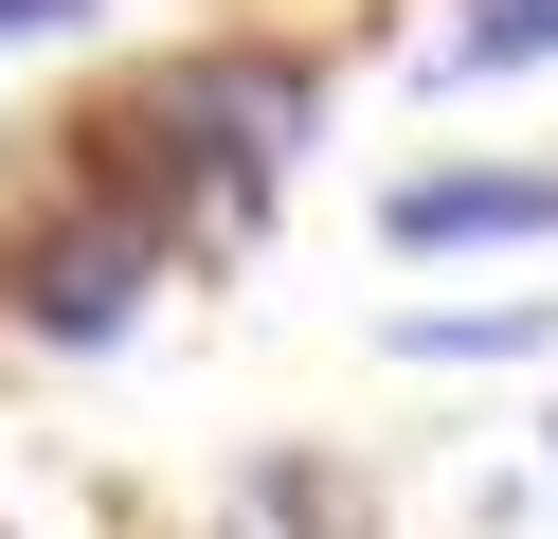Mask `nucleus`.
<instances>
[{
    "mask_svg": "<svg viewBox=\"0 0 558 539\" xmlns=\"http://www.w3.org/2000/svg\"><path fill=\"white\" fill-rule=\"evenodd\" d=\"M145 252H162V216L90 198L73 234H37V252H19V323H37V342H109V323H126V287H145Z\"/></svg>",
    "mask_w": 558,
    "mask_h": 539,
    "instance_id": "obj_1",
    "label": "nucleus"
},
{
    "mask_svg": "<svg viewBox=\"0 0 558 539\" xmlns=\"http://www.w3.org/2000/svg\"><path fill=\"white\" fill-rule=\"evenodd\" d=\"M450 234H558V162H505V180H414V198H397V252H450Z\"/></svg>",
    "mask_w": 558,
    "mask_h": 539,
    "instance_id": "obj_2",
    "label": "nucleus"
},
{
    "mask_svg": "<svg viewBox=\"0 0 558 539\" xmlns=\"http://www.w3.org/2000/svg\"><path fill=\"white\" fill-rule=\"evenodd\" d=\"M469 54H486V72H505V54H558V0H486V19H469Z\"/></svg>",
    "mask_w": 558,
    "mask_h": 539,
    "instance_id": "obj_3",
    "label": "nucleus"
},
{
    "mask_svg": "<svg viewBox=\"0 0 558 539\" xmlns=\"http://www.w3.org/2000/svg\"><path fill=\"white\" fill-rule=\"evenodd\" d=\"M90 0H0V54H19V36H73Z\"/></svg>",
    "mask_w": 558,
    "mask_h": 539,
    "instance_id": "obj_4",
    "label": "nucleus"
}]
</instances>
